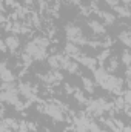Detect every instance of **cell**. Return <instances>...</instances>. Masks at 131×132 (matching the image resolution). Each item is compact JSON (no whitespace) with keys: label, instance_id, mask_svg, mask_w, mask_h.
Wrapping results in <instances>:
<instances>
[{"label":"cell","instance_id":"277c9868","mask_svg":"<svg viewBox=\"0 0 131 132\" xmlns=\"http://www.w3.org/2000/svg\"><path fill=\"white\" fill-rule=\"evenodd\" d=\"M74 132H105V131H102V128L88 114H79L74 118Z\"/></svg>","mask_w":131,"mask_h":132},{"label":"cell","instance_id":"484cf974","mask_svg":"<svg viewBox=\"0 0 131 132\" xmlns=\"http://www.w3.org/2000/svg\"><path fill=\"white\" fill-rule=\"evenodd\" d=\"M22 2H23V5H25V6H31L35 0H22Z\"/></svg>","mask_w":131,"mask_h":132},{"label":"cell","instance_id":"7402d4cb","mask_svg":"<svg viewBox=\"0 0 131 132\" xmlns=\"http://www.w3.org/2000/svg\"><path fill=\"white\" fill-rule=\"evenodd\" d=\"M122 63L125 65V68H130V52H128V49H125L122 52Z\"/></svg>","mask_w":131,"mask_h":132},{"label":"cell","instance_id":"2e32d148","mask_svg":"<svg viewBox=\"0 0 131 132\" xmlns=\"http://www.w3.org/2000/svg\"><path fill=\"white\" fill-rule=\"evenodd\" d=\"M0 80H2L3 83H6V81H14V74L8 69V66L5 65V63H2V62H0Z\"/></svg>","mask_w":131,"mask_h":132},{"label":"cell","instance_id":"d6986e66","mask_svg":"<svg viewBox=\"0 0 131 132\" xmlns=\"http://www.w3.org/2000/svg\"><path fill=\"white\" fill-rule=\"evenodd\" d=\"M113 9L119 14V17H125V19H128V17H130V9H128V6H127V5L119 3V5H116Z\"/></svg>","mask_w":131,"mask_h":132},{"label":"cell","instance_id":"6da1fadb","mask_svg":"<svg viewBox=\"0 0 131 132\" xmlns=\"http://www.w3.org/2000/svg\"><path fill=\"white\" fill-rule=\"evenodd\" d=\"M48 46H49V38L46 35H37L25 45V52L33 60L42 62L48 57Z\"/></svg>","mask_w":131,"mask_h":132},{"label":"cell","instance_id":"3957f363","mask_svg":"<svg viewBox=\"0 0 131 132\" xmlns=\"http://www.w3.org/2000/svg\"><path fill=\"white\" fill-rule=\"evenodd\" d=\"M39 109L42 112H45L46 115H49L56 121H65L66 120V117H65L66 106L62 104V101H56V100H53V101H43V103H40Z\"/></svg>","mask_w":131,"mask_h":132},{"label":"cell","instance_id":"5bb4252c","mask_svg":"<svg viewBox=\"0 0 131 132\" xmlns=\"http://www.w3.org/2000/svg\"><path fill=\"white\" fill-rule=\"evenodd\" d=\"M88 26L91 28V31L94 34H97V35H103V34L106 32V29H105V25L102 23V22H99L96 19H91V20H88Z\"/></svg>","mask_w":131,"mask_h":132},{"label":"cell","instance_id":"e0dca14e","mask_svg":"<svg viewBox=\"0 0 131 132\" xmlns=\"http://www.w3.org/2000/svg\"><path fill=\"white\" fill-rule=\"evenodd\" d=\"M110 74H113V72H116L117 71V68H119V59H116V57H108L106 59V63H105V66H103Z\"/></svg>","mask_w":131,"mask_h":132},{"label":"cell","instance_id":"8fae6325","mask_svg":"<svg viewBox=\"0 0 131 132\" xmlns=\"http://www.w3.org/2000/svg\"><path fill=\"white\" fill-rule=\"evenodd\" d=\"M76 62L79 63V65H83L86 66V68H90L91 71H94L96 68H97V59H94V57H90V55H85V54H82L80 57H77L76 59Z\"/></svg>","mask_w":131,"mask_h":132},{"label":"cell","instance_id":"603a6c76","mask_svg":"<svg viewBox=\"0 0 131 132\" xmlns=\"http://www.w3.org/2000/svg\"><path fill=\"white\" fill-rule=\"evenodd\" d=\"M6 23H8V17L3 12H0V25H6Z\"/></svg>","mask_w":131,"mask_h":132},{"label":"cell","instance_id":"ac0fdd59","mask_svg":"<svg viewBox=\"0 0 131 132\" xmlns=\"http://www.w3.org/2000/svg\"><path fill=\"white\" fill-rule=\"evenodd\" d=\"M119 40H120L127 48H130L131 46V31L130 29H123L122 32H119Z\"/></svg>","mask_w":131,"mask_h":132},{"label":"cell","instance_id":"7c38bea8","mask_svg":"<svg viewBox=\"0 0 131 132\" xmlns=\"http://www.w3.org/2000/svg\"><path fill=\"white\" fill-rule=\"evenodd\" d=\"M3 42H5V45H6V49H9V51H12V52L20 48V38H19V35H16V34L8 35Z\"/></svg>","mask_w":131,"mask_h":132},{"label":"cell","instance_id":"ba28073f","mask_svg":"<svg viewBox=\"0 0 131 132\" xmlns=\"http://www.w3.org/2000/svg\"><path fill=\"white\" fill-rule=\"evenodd\" d=\"M17 89H19V95L23 97L26 101H35V100H37L39 88H37L35 85H33V83H30V81H22V83L17 86Z\"/></svg>","mask_w":131,"mask_h":132},{"label":"cell","instance_id":"9a60e30c","mask_svg":"<svg viewBox=\"0 0 131 132\" xmlns=\"http://www.w3.org/2000/svg\"><path fill=\"white\" fill-rule=\"evenodd\" d=\"M108 75H110V72H108L103 66H99V68L94 69V81L97 83L99 86L106 80V77H108Z\"/></svg>","mask_w":131,"mask_h":132},{"label":"cell","instance_id":"9c48e42d","mask_svg":"<svg viewBox=\"0 0 131 132\" xmlns=\"http://www.w3.org/2000/svg\"><path fill=\"white\" fill-rule=\"evenodd\" d=\"M62 74L59 72V69H51L49 72H45L43 75H42V81L45 83V85H48V86H56V85H59L60 81H62Z\"/></svg>","mask_w":131,"mask_h":132},{"label":"cell","instance_id":"52a82bcc","mask_svg":"<svg viewBox=\"0 0 131 132\" xmlns=\"http://www.w3.org/2000/svg\"><path fill=\"white\" fill-rule=\"evenodd\" d=\"M100 88H103V89H106V91H110V92H113V94L122 95V91H123V80L119 78V77H116V75H113V74H110V75L106 77V80L100 85Z\"/></svg>","mask_w":131,"mask_h":132},{"label":"cell","instance_id":"4fadbf2b","mask_svg":"<svg viewBox=\"0 0 131 132\" xmlns=\"http://www.w3.org/2000/svg\"><path fill=\"white\" fill-rule=\"evenodd\" d=\"M97 11V15L102 19V23L105 25H114L116 23V14L110 12V11H100V9H96Z\"/></svg>","mask_w":131,"mask_h":132},{"label":"cell","instance_id":"ffe728a7","mask_svg":"<svg viewBox=\"0 0 131 132\" xmlns=\"http://www.w3.org/2000/svg\"><path fill=\"white\" fill-rule=\"evenodd\" d=\"M82 85H83V91H86L88 94L94 92V80L88 77H82Z\"/></svg>","mask_w":131,"mask_h":132},{"label":"cell","instance_id":"cb8c5ba5","mask_svg":"<svg viewBox=\"0 0 131 132\" xmlns=\"http://www.w3.org/2000/svg\"><path fill=\"white\" fill-rule=\"evenodd\" d=\"M6 51V45H5V42L0 38V52H5Z\"/></svg>","mask_w":131,"mask_h":132},{"label":"cell","instance_id":"30bf717a","mask_svg":"<svg viewBox=\"0 0 131 132\" xmlns=\"http://www.w3.org/2000/svg\"><path fill=\"white\" fill-rule=\"evenodd\" d=\"M102 121L105 123V126H106L111 132H122L123 126H125V125L122 123V120L116 118L114 115H108L106 118H105V117H102Z\"/></svg>","mask_w":131,"mask_h":132},{"label":"cell","instance_id":"44dd1931","mask_svg":"<svg viewBox=\"0 0 131 132\" xmlns=\"http://www.w3.org/2000/svg\"><path fill=\"white\" fill-rule=\"evenodd\" d=\"M72 95H74V98L79 101V104H86L88 98L85 97V94H83V91H82V89H77V88H76V91L72 92Z\"/></svg>","mask_w":131,"mask_h":132},{"label":"cell","instance_id":"d4e9b609","mask_svg":"<svg viewBox=\"0 0 131 132\" xmlns=\"http://www.w3.org/2000/svg\"><path fill=\"white\" fill-rule=\"evenodd\" d=\"M0 132H12V131H11L9 128H6L5 125H2V123H0Z\"/></svg>","mask_w":131,"mask_h":132},{"label":"cell","instance_id":"5b68a950","mask_svg":"<svg viewBox=\"0 0 131 132\" xmlns=\"http://www.w3.org/2000/svg\"><path fill=\"white\" fill-rule=\"evenodd\" d=\"M0 100L5 101V103H9V104H14L17 106L20 103L19 100V89L17 86L14 85V81H6L2 85V89H0Z\"/></svg>","mask_w":131,"mask_h":132},{"label":"cell","instance_id":"7a4b0ae2","mask_svg":"<svg viewBox=\"0 0 131 132\" xmlns=\"http://www.w3.org/2000/svg\"><path fill=\"white\" fill-rule=\"evenodd\" d=\"M85 106H86V114L88 115H93V117H103L105 114L113 115V112H114L113 101L105 100V98L88 100Z\"/></svg>","mask_w":131,"mask_h":132},{"label":"cell","instance_id":"8992f818","mask_svg":"<svg viewBox=\"0 0 131 132\" xmlns=\"http://www.w3.org/2000/svg\"><path fill=\"white\" fill-rule=\"evenodd\" d=\"M65 34H66V38H68L69 43H74V45H77V46L88 43V38L83 35L82 28H80L77 23H72V22L68 23L65 26Z\"/></svg>","mask_w":131,"mask_h":132}]
</instances>
